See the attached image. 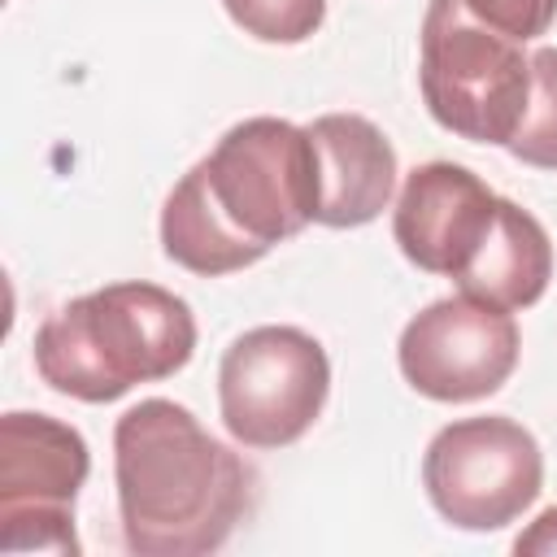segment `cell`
<instances>
[{
  "label": "cell",
  "mask_w": 557,
  "mask_h": 557,
  "mask_svg": "<svg viewBox=\"0 0 557 557\" xmlns=\"http://www.w3.org/2000/svg\"><path fill=\"white\" fill-rule=\"evenodd\" d=\"M122 544L139 557H200L252 509L257 474L200 418L165 396L131 405L113 426Z\"/></svg>",
  "instance_id": "cell-1"
},
{
  "label": "cell",
  "mask_w": 557,
  "mask_h": 557,
  "mask_svg": "<svg viewBox=\"0 0 557 557\" xmlns=\"http://www.w3.org/2000/svg\"><path fill=\"white\" fill-rule=\"evenodd\" d=\"M196 352V313L157 283H104L52 309L35 331V374L83 405L178 374Z\"/></svg>",
  "instance_id": "cell-2"
},
{
  "label": "cell",
  "mask_w": 557,
  "mask_h": 557,
  "mask_svg": "<svg viewBox=\"0 0 557 557\" xmlns=\"http://www.w3.org/2000/svg\"><path fill=\"white\" fill-rule=\"evenodd\" d=\"M418 87L444 131L505 148L531 100V57L518 39L474 22L461 0H431L418 35Z\"/></svg>",
  "instance_id": "cell-3"
},
{
  "label": "cell",
  "mask_w": 557,
  "mask_h": 557,
  "mask_svg": "<svg viewBox=\"0 0 557 557\" xmlns=\"http://www.w3.org/2000/svg\"><path fill=\"white\" fill-rule=\"evenodd\" d=\"M196 174L218 205V213L257 248H274L318 222L322 170L309 126L287 117H244L235 122Z\"/></svg>",
  "instance_id": "cell-4"
},
{
  "label": "cell",
  "mask_w": 557,
  "mask_h": 557,
  "mask_svg": "<svg viewBox=\"0 0 557 557\" xmlns=\"http://www.w3.org/2000/svg\"><path fill=\"white\" fill-rule=\"evenodd\" d=\"M422 487L448 527L500 531L518 522L544 487L540 440L505 413L457 418L431 435Z\"/></svg>",
  "instance_id": "cell-5"
},
{
  "label": "cell",
  "mask_w": 557,
  "mask_h": 557,
  "mask_svg": "<svg viewBox=\"0 0 557 557\" xmlns=\"http://www.w3.org/2000/svg\"><path fill=\"white\" fill-rule=\"evenodd\" d=\"M331 396L326 348L300 326H252L231 339L218 366V409L244 448H287Z\"/></svg>",
  "instance_id": "cell-6"
},
{
  "label": "cell",
  "mask_w": 557,
  "mask_h": 557,
  "mask_svg": "<svg viewBox=\"0 0 557 557\" xmlns=\"http://www.w3.org/2000/svg\"><path fill=\"white\" fill-rule=\"evenodd\" d=\"M518 352L522 335L513 313L470 292L431 300L396 339L405 383L440 405H466L500 392L518 366Z\"/></svg>",
  "instance_id": "cell-7"
},
{
  "label": "cell",
  "mask_w": 557,
  "mask_h": 557,
  "mask_svg": "<svg viewBox=\"0 0 557 557\" xmlns=\"http://www.w3.org/2000/svg\"><path fill=\"white\" fill-rule=\"evenodd\" d=\"M500 196L457 161H426L405 174L392 209V235L426 274L461 278L496 222Z\"/></svg>",
  "instance_id": "cell-8"
},
{
  "label": "cell",
  "mask_w": 557,
  "mask_h": 557,
  "mask_svg": "<svg viewBox=\"0 0 557 557\" xmlns=\"http://www.w3.org/2000/svg\"><path fill=\"white\" fill-rule=\"evenodd\" d=\"M318 148L322 200L318 222L348 231L374 222L396 196V148L361 113H322L309 122Z\"/></svg>",
  "instance_id": "cell-9"
},
{
  "label": "cell",
  "mask_w": 557,
  "mask_h": 557,
  "mask_svg": "<svg viewBox=\"0 0 557 557\" xmlns=\"http://www.w3.org/2000/svg\"><path fill=\"white\" fill-rule=\"evenodd\" d=\"M87 474L91 453L70 422L26 409L0 418V509L74 505Z\"/></svg>",
  "instance_id": "cell-10"
},
{
  "label": "cell",
  "mask_w": 557,
  "mask_h": 557,
  "mask_svg": "<svg viewBox=\"0 0 557 557\" xmlns=\"http://www.w3.org/2000/svg\"><path fill=\"white\" fill-rule=\"evenodd\" d=\"M553 278V239L544 231V222L505 200L496 205V222L483 239V248L474 252V261L466 265V274L457 278L461 292L496 305V309H531Z\"/></svg>",
  "instance_id": "cell-11"
},
{
  "label": "cell",
  "mask_w": 557,
  "mask_h": 557,
  "mask_svg": "<svg viewBox=\"0 0 557 557\" xmlns=\"http://www.w3.org/2000/svg\"><path fill=\"white\" fill-rule=\"evenodd\" d=\"M161 252L205 278L218 274H235L248 270L265 257V248H257L252 239H244L209 200L196 165L174 183V191L161 205Z\"/></svg>",
  "instance_id": "cell-12"
},
{
  "label": "cell",
  "mask_w": 557,
  "mask_h": 557,
  "mask_svg": "<svg viewBox=\"0 0 557 557\" xmlns=\"http://www.w3.org/2000/svg\"><path fill=\"white\" fill-rule=\"evenodd\" d=\"M505 148L522 165L557 170V48L531 52V100Z\"/></svg>",
  "instance_id": "cell-13"
},
{
  "label": "cell",
  "mask_w": 557,
  "mask_h": 557,
  "mask_svg": "<svg viewBox=\"0 0 557 557\" xmlns=\"http://www.w3.org/2000/svg\"><path fill=\"white\" fill-rule=\"evenodd\" d=\"M222 9L261 44H305L326 17V0H222Z\"/></svg>",
  "instance_id": "cell-14"
},
{
  "label": "cell",
  "mask_w": 557,
  "mask_h": 557,
  "mask_svg": "<svg viewBox=\"0 0 557 557\" xmlns=\"http://www.w3.org/2000/svg\"><path fill=\"white\" fill-rule=\"evenodd\" d=\"M461 9L487 30L518 44L540 39L557 17V0H461Z\"/></svg>",
  "instance_id": "cell-15"
},
{
  "label": "cell",
  "mask_w": 557,
  "mask_h": 557,
  "mask_svg": "<svg viewBox=\"0 0 557 557\" xmlns=\"http://www.w3.org/2000/svg\"><path fill=\"white\" fill-rule=\"evenodd\" d=\"M518 557H557V505H548L518 540H513Z\"/></svg>",
  "instance_id": "cell-16"
}]
</instances>
